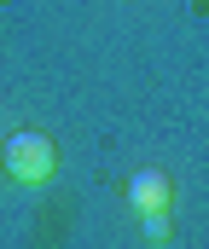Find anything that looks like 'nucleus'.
Returning a JSON list of instances; mask_svg holds the SVG:
<instances>
[{"mask_svg": "<svg viewBox=\"0 0 209 249\" xmlns=\"http://www.w3.org/2000/svg\"><path fill=\"white\" fill-rule=\"evenodd\" d=\"M145 238H151V244H163V238H169V209L145 214Z\"/></svg>", "mask_w": 209, "mask_h": 249, "instance_id": "nucleus-3", "label": "nucleus"}, {"mask_svg": "<svg viewBox=\"0 0 209 249\" xmlns=\"http://www.w3.org/2000/svg\"><path fill=\"white\" fill-rule=\"evenodd\" d=\"M169 197H174V186H169V174H157V168H139L134 180H128V203H134L139 214L169 209Z\"/></svg>", "mask_w": 209, "mask_h": 249, "instance_id": "nucleus-2", "label": "nucleus"}, {"mask_svg": "<svg viewBox=\"0 0 209 249\" xmlns=\"http://www.w3.org/2000/svg\"><path fill=\"white\" fill-rule=\"evenodd\" d=\"M0 162H6V174H12L18 186H47V180H53V168H58V151H53V139H47V133L23 127V133H12V139H6Z\"/></svg>", "mask_w": 209, "mask_h": 249, "instance_id": "nucleus-1", "label": "nucleus"}]
</instances>
